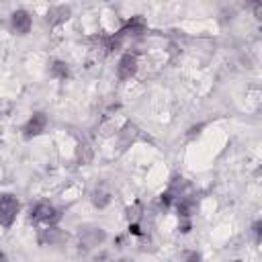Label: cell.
Segmentation results:
<instances>
[{"label":"cell","mask_w":262,"mask_h":262,"mask_svg":"<svg viewBox=\"0 0 262 262\" xmlns=\"http://www.w3.org/2000/svg\"><path fill=\"white\" fill-rule=\"evenodd\" d=\"M121 262H127V260H121Z\"/></svg>","instance_id":"ffe728a7"},{"label":"cell","mask_w":262,"mask_h":262,"mask_svg":"<svg viewBox=\"0 0 262 262\" xmlns=\"http://www.w3.org/2000/svg\"><path fill=\"white\" fill-rule=\"evenodd\" d=\"M43 244H57V242H61V239H66V233L59 229V227H55V225H49V227H45L43 229V233H41V237H39Z\"/></svg>","instance_id":"ba28073f"},{"label":"cell","mask_w":262,"mask_h":262,"mask_svg":"<svg viewBox=\"0 0 262 262\" xmlns=\"http://www.w3.org/2000/svg\"><path fill=\"white\" fill-rule=\"evenodd\" d=\"M90 156H92V151H90V147L84 143H80V147H78V160L82 162V164H88L90 162Z\"/></svg>","instance_id":"4fadbf2b"},{"label":"cell","mask_w":262,"mask_h":262,"mask_svg":"<svg viewBox=\"0 0 262 262\" xmlns=\"http://www.w3.org/2000/svg\"><path fill=\"white\" fill-rule=\"evenodd\" d=\"M233 262H239V260H233Z\"/></svg>","instance_id":"d6986e66"},{"label":"cell","mask_w":262,"mask_h":262,"mask_svg":"<svg viewBox=\"0 0 262 262\" xmlns=\"http://www.w3.org/2000/svg\"><path fill=\"white\" fill-rule=\"evenodd\" d=\"M139 211H141V205H135V207H129V211H127V217H129V221H137L139 219Z\"/></svg>","instance_id":"5bb4252c"},{"label":"cell","mask_w":262,"mask_h":262,"mask_svg":"<svg viewBox=\"0 0 262 262\" xmlns=\"http://www.w3.org/2000/svg\"><path fill=\"white\" fill-rule=\"evenodd\" d=\"M68 16H70V8H68V6H53V8H49V12H47V23H49V25H55V23L66 20Z\"/></svg>","instance_id":"8fae6325"},{"label":"cell","mask_w":262,"mask_h":262,"mask_svg":"<svg viewBox=\"0 0 262 262\" xmlns=\"http://www.w3.org/2000/svg\"><path fill=\"white\" fill-rule=\"evenodd\" d=\"M194 209H196V201L194 199L180 196V201H178V215H180V219H188L194 213Z\"/></svg>","instance_id":"30bf717a"},{"label":"cell","mask_w":262,"mask_h":262,"mask_svg":"<svg viewBox=\"0 0 262 262\" xmlns=\"http://www.w3.org/2000/svg\"><path fill=\"white\" fill-rule=\"evenodd\" d=\"M92 203H94V207H98V209H104V207L111 203V192H108V188H106L104 184H100V186L94 188V192H92Z\"/></svg>","instance_id":"9c48e42d"},{"label":"cell","mask_w":262,"mask_h":262,"mask_svg":"<svg viewBox=\"0 0 262 262\" xmlns=\"http://www.w3.org/2000/svg\"><path fill=\"white\" fill-rule=\"evenodd\" d=\"M104 231L100 229V227H90V229H82L80 231V239H82V244L84 246H98V244H102L104 242Z\"/></svg>","instance_id":"8992f818"},{"label":"cell","mask_w":262,"mask_h":262,"mask_svg":"<svg viewBox=\"0 0 262 262\" xmlns=\"http://www.w3.org/2000/svg\"><path fill=\"white\" fill-rule=\"evenodd\" d=\"M0 262H6V256H4L2 252H0Z\"/></svg>","instance_id":"ac0fdd59"},{"label":"cell","mask_w":262,"mask_h":262,"mask_svg":"<svg viewBox=\"0 0 262 262\" xmlns=\"http://www.w3.org/2000/svg\"><path fill=\"white\" fill-rule=\"evenodd\" d=\"M45 125H47V117H45L43 113H33L31 119H29V121L25 123V127H23V135H25L27 139H31V137L43 133V131H45Z\"/></svg>","instance_id":"3957f363"},{"label":"cell","mask_w":262,"mask_h":262,"mask_svg":"<svg viewBox=\"0 0 262 262\" xmlns=\"http://www.w3.org/2000/svg\"><path fill=\"white\" fill-rule=\"evenodd\" d=\"M51 74L55 76V78H68V74H70V70H68V66L63 63V61H53L51 63Z\"/></svg>","instance_id":"7c38bea8"},{"label":"cell","mask_w":262,"mask_h":262,"mask_svg":"<svg viewBox=\"0 0 262 262\" xmlns=\"http://www.w3.org/2000/svg\"><path fill=\"white\" fill-rule=\"evenodd\" d=\"M184 258H186L184 262H201V256H199L196 252H186Z\"/></svg>","instance_id":"9a60e30c"},{"label":"cell","mask_w":262,"mask_h":262,"mask_svg":"<svg viewBox=\"0 0 262 262\" xmlns=\"http://www.w3.org/2000/svg\"><path fill=\"white\" fill-rule=\"evenodd\" d=\"M18 209H20V205H18L16 196H12L8 192L0 194V225L10 227L18 215Z\"/></svg>","instance_id":"7a4b0ae2"},{"label":"cell","mask_w":262,"mask_h":262,"mask_svg":"<svg viewBox=\"0 0 262 262\" xmlns=\"http://www.w3.org/2000/svg\"><path fill=\"white\" fill-rule=\"evenodd\" d=\"M260 225H262L260 221H256V223L252 225V229H254V235H256V239H260Z\"/></svg>","instance_id":"e0dca14e"},{"label":"cell","mask_w":262,"mask_h":262,"mask_svg":"<svg viewBox=\"0 0 262 262\" xmlns=\"http://www.w3.org/2000/svg\"><path fill=\"white\" fill-rule=\"evenodd\" d=\"M135 72H137V57H135V53H125L119 59V66H117L119 80H129L131 76H135Z\"/></svg>","instance_id":"277c9868"},{"label":"cell","mask_w":262,"mask_h":262,"mask_svg":"<svg viewBox=\"0 0 262 262\" xmlns=\"http://www.w3.org/2000/svg\"><path fill=\"white\" fill-rule=\"evenodd\" d=\"M180 231H182V233H186V231H190V221H188V219H182V225H180Z\"/></svg>","instance_id":"2e32d148"},{"label":"cell","mask_w":262,"mask_h":262,"mask_svg":"<svg viewBox=\"0 0 262 262\" xmlns=\"http://www.w3.org/2000/svg\"><path fill=\"white\" fill-rule=\"evenodd\" d=\"M143 31H145V20L141 16H131V20L119 31V35L121 37H125V35H141Z\"/></svg>","instance_id":"52a82bcc"},{"label":"cell","mask_w":262,"mask_h":262,"mask_svg":"<svg viewBox=\"0 0 262 262\" xmlns=\"http://www.w3.org/2000/svg\"><path fill=\"white\" fill-rule=\"evenodd\" d=\"M59 213H57V209L51 205V203H47V201H41V203H37L33 209H31V219L35 221V223H45V225H55L57 221H59Z\"/></svg>","instance_id":"6da1fadb"},{"label":"cell","mask_w":262,"mask_h":262,"mask_svg":"<svg viewBox=\"0 0 262 262\" xmlns=\"http://www.w3.org/2000/svg\"><path fill=\"white\" fill-rule=\"evenodd\" d=\"M10 25H12V29H14L18 35H27V33L31 31L33 20H31V14H29L27 10H14V12L10 14Z\"/></svg>","instance_id":"5b68a950"}]
</instances>
